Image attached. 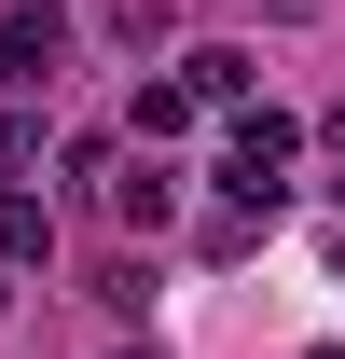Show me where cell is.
<instances>
[{
  "mask_svg": "<svg viewBox=\"0 0 345 359\" xmlns=\"http://www.w3.org/2000/svg\"><path fill=\"white\" fill-rule=\"evenodd\" d=\"M180 83L208 97V111H235V97H249V55H235V42H208V55H194V69H180Z\"/></svg>",
  "mask_w": 345,
  "mask_h": 359,
  "instance_id": "4",
  "label": "cell"
},
{
  "mask_svg": "<svg viewBox=\"0 0 345 359\" xmlns=\"http://www.w3.org/2000/svg\"><path fill=\"white\" fill-rule=\"evenodd\" d=\"M194 111H208V97H194V83H138V138H180V125H194Z\"/></svg>",
  "mask_w": 345,
  "mask_h": 359,
  "instance_id": "5",
  "label": "cell"
},
{
  "mask_svg": "<svg viewBox=\"0 0 345 359\" xmlns=\"http://www.w3.org/2000/svg\"><path fill=\"white\" fill-rule=\"evenodd\" d=\"M318 359H345V346H318Z\"/></svg>",
  "mask_w": 345,
  "mask_h": 359,
  "instance_id": "6",
  "label": "cell"
},
{
  "mask_svg": "<svg viewBox=\"0 0 345 359\" xmlns=\"http://www.w3.org/2000/svg\"><path fill=\"white\" fill-rule=\"evenodd\" d=\"M276 194H290V125H276V111H235V138H221V208H235V222H276Z\"/></svg>",
  "mask_w": 345,
  "mask_h": 359,
  "instance_id": "1",
  "label": "cell"
},
{
  "mask_svg": "<svg viewBox=\"0 0 345 359\" xmlns=\"http://www.w3.org/2000/svg\"><path fill=\"white\" fill-rule=\"evenodd\" d=\"M0 263H55V222H42V194H0Z\"/></svg>",
  "mask_w": 345,
  "mask_h": 359,
  "instance_id": "3",
  "label": "cell"
},
{
  "mask_svg": "<svg viewBox=\"0 0 345 359\" xmlns=\"http://www.w3.org/2000/svg\"><path fill=\"white\" fill-rule=\"evenodd\" d=\"M55 55H69V14L55 0H0V83H42Z\"/></svg>",
  "mask_w": 345,
  "mask_h": 359,
  "instance_id": "2",
  "label": "cell"
},
{
  "mask_svg": "<svg viewBox=\"0 0 345 359\" xmlns=\"http://www.w3.org/2000/svg\"><path fill=\"white\" fill-rule=\"evenodd\" d=\"M0 304H14V290H0Z\"/></svg>",
  "mask_w": 345,
  "mask_h": 359,
  "instance_id": "7",
  "label": "cell"
}]
</instances>
